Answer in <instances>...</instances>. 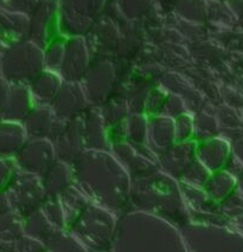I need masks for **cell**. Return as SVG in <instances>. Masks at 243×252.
Wrapping results in <instances>:
<instances>
[{"label":"cell","instance_id":"cell-1","mask_svg":"<svg viewBox=\"0 0 243 252\" xmlns=\"http://www.w3.org/2000/svg\"><path fill=\"white\" fill-rule=\"evenodd\" d=\"M71 168L74 184L94 204L118 218L132 210V179L110 151H84Z\"/></svg>","mask_w":243,"mask_h":252},{"label":"cell","instance_id":"cell-2","mask_svg":"<svg viewBox=\"0 0 243 252\" xmlns=\"http://www.w3.org/2000/svg\"><path fill=\"white\" fill-rule=\"evenodd\" d=\"M112 252H189L180 230L157 217L131 210L116 222Z\"/></svg>","mask_w":243,"mask_h":252},{"label":"cell","instance_id":"cell-3","mask_svg":"<svg viewBox=\"0 0 243 252\" xmlns=\"http://www.w3.org/2000/svg\"><path fill=\"white\" fill-rule=\"evenodd\" d=\"M131 205L132 210L163 219L179 230L191 222L179 181L160 169L148 177L132 180Z\"/></svg>","mask_w":243,"mask_h":252},{"label":"cell","instance_id":"cell-4","mask_svg":"<svg viewBox=\"0 0 243 252\" xmlns=\"http://www.w3.org/2000/svg\"><path fill=\"white\" fill-rule=\"evenodd\" d=\"M116 222L118 217L92 201L67 230L89 252H112Z\"/></svg>","mask_w":243,"mask_h":252},{"label":"cell","instance_id":"cell-5","mask_svg":"<svg viewBox=\"0 0 243 252\" xmlns=\"http://www.w3.org/2000/svg\"><path fill=\"white\" fill-rule=\"evenodd\" d=\"M45 70L44 50L30 39L0 55V77L29 87Z\"/></svg>","mask_w":243,"mask_h":252},{"label":"cell","instance_id":"cell-6","mask_svg":"<svg viewBox=\"0 0 243 252\" xmlns=\"http://www.w3.org/2000/svg\"><path fill=\"white\" fill-rule=\"evenodd\" d=\"M180 232L189 252H243V236L228 225L190 222Z\"/></svg>","mask_w":243,"mask_h":252},{"label":"cell","instance_id":"cell-7","mask_svg":"<svg viewBox=\"0 0 243 252\" xmlns=\"http://www.w3.org/2000/svg\"><path fill=\"white\" fill-rule=\"evenodd\" d=\"M5 193L12 211L20 218L39 210L46 199L40 178L19 169Z\"/></svg>","mask_w":243,"mask_h":252},{"label":"cell","instance_id":"cell-8","mask_svg":"<svg viewBox=\"0 0 243 252\" xmlns=\"http://www.w3.org/2000/svg\"><path fill=\"white\" fill-rule=\"evenodd\" d=\"M57 160L54 143L45 139H29L14 158L19 171L42 178Z\"/></svg>","mask_w":243,"mask_h":252},{"label":"cell","instance_id":"cell-9","mask_svg":"<svg viewBox=\"0 0 243 252\" xmlns=\"http://www.w3.org/2000/svg\"><path fill=\"white\" fill-rule=\"evenodd\" d=\"M34 108L29 87L0 77V123L20 122Z\"/></svg>","mask_w":243,"mask_h":252},{"label":"cell","instance_id":"cell-10","mask_svg":"<svg viewBox=\"0 0 243 252\" xmlns=\"http://www.w3.org/2000/svg\"><path fill=\"white\" fill-rule=\"evenodd\" d=\"M66 122L55 115L50 107H36L22 122L29 139H45L54 143L66 127Z\"/></svg>","mask_w":243,"mask_h":252},{"label":"cell","instance_id":"cell-11","mask_svg":"<svg viewBox=\"0 0 243 252\" xmlns=\"http://www.w3.org/2000/svg\"><path fill=\"white\" fill-rule=\"evenodd\" d=\"M87 101L86 93L78 82H64L50 108L58 119L69 121L86 113Z\"/></svg>","mask_w":243,"mask_h":252},{"label":"cell","instance_id":"cell-12","mask_svg":"<svg viewBox=\"0 0 243 252\" xmlns=\"http://www.w3.org/2000/svg\"><path fill=\"white\" fill-rule=\"evenodd\" d=\"M197 160V142L195 140L174 142L158 158L159 169L171 178L179 180L183 173Z\"/></svg>","mask_w":243,"mask_h":252},{"label":"cell","instance_id":"cell-13","mask_svg":"<svg viewBox=\"0 0 243 252\" xmlns=\"http://www.w3.org/2000/svg\"><path fill=\"white\" fill-rule=\"evenodd\" d=\"M89 69V52L81 36L66 40L63 63L60 75L66 82H80Z\"/></svg>","mask_w":243,"mask_h":252},{"label":"cell","instance_id":"cell-14","mask_svg":"<svg viewBox=\"0 0 243 252\" xmlns=\"http://www.w3.org/2000/svg\"><path fill=\"white\" fill-rule=\"evenodd\" d=\"M54 147L57 160L70 166L81 157L82 153L86 151L81 116L66 122V127L60 137L54 142Z\"/></svg>","mask_w":243,"mask_h":252},{"label":"cell","instance_id":"cell-15","mask_svg":"<svg viewBox=\"0 0 243 252\" xmlns=\"http://www.w3.org/2000/svg\"><path fill=\"white\" fill-rule=\"evenodd\" d=\"M110 153L124 166L132 180L153 174L159 171L157 161L150 160L134 149L127 141L114 143L110 146Z\"/></svg>","mask_w":243,"mask_h":252},{"label":"cell","instance_id":"cell-16","mask_svg":"<svg viewBox=\"0 0 243 252\" xmlns=\"http://www.w3.org/2000/svg\"><path fill=\"white\" fill-rule=\"evenodd\" d=\"M30 39V17L0 11V55Z\"/></svg>","mask_w":243,"mask_h":252},{"label":"cell","instance_id":"cell-17","mask_svg":"<svg viewBox=\"0 0 243 252\" xmlns=\"http://www.w3.org/2000/svg\"><path fill=\"white\" fill-rule=\"evenodd\" d=\"M81 119L83 125V141L86 151H110L107 126L101 111L88 108Z\"/></svg>","mask_w":243,"mask_h":252},{"label":"cell","instance_id":"cell-18","mask_svg":"<svg viewBox=\"0 0 243 252\" xmlns=\"http://www.w3.org/2000/svg\"><path fill=\"white\" fill-rule=\"evenodd\" d=\"M175 141L174 120L164 115L148 116L147 145L158 158Z\"/></svg>","mask_w":243,"mask_h":252},{"label":"cell","instance_id":"cell-19","mask_svg":"<svg viewBox=\"0 0 243 252\" xmlns=\"http://www.w3.org/2000/svg\"><path fill=\"white\" fill-rule=\"evenodd\" d=\"M230 154L231 143L219 135L197 142V160L209 172L223 169Z\"/></svg>","mask_w":243,"mask_h":252},{"label":"cell","instance_id":"cell-20","mask_svg":"<svg viewBox=\"0 0 243 252\" xmlns=\"http://www.w3.org/2000/svg\"><path fill=\"white\" fill-rule=\"evenodd\" d=\"M56 72L44 70L38 77L29 86L30 95L36 107H50L60 93L63 82Z\"/></svg>","mask_w":243,"mask_h":252},{"label":"cell","instance_id":"cell-21","mask_svg":"<svg viewBox=\"0 0 243 252\" xmlns=\"http://www.w3.org/2000/svg\"><path fill=\"white\" fill-rule=\"evenodd\" d=\"M46 198H58L68 187L74 185L71 166L56 160L40 178Z\"/></svg>","mask_w":243,"mask_h":252},{"label":"cell","instance_id":"cell-22","mask_svg":"<svg viewBox=\"0 0 243 252\" xmlns=\"http://www.w3.org/2000/svg\"><path fill=\"white\" fill-rule=\"evenodd\" d=\"M28 140L20 122L0 123V159L14 160Z\"/></svg>","mask_w":243,"mask_h":252},{"label":"cell","instance_id":"cell-23","mask_svg":"<svg viewBox=\"0 0 243 252\" xmlns=\"http://www.w3.org/2000/svg\"><path fill=\"white\" fill-rule=\"evenodd\" d=\"M179 186L189 213H219L218 203L209 197L203 187L192 186L181 181Z\"/></svg>","mask_w":243,"mask_h":252},{"label":"cell","instance_id":"cell-24","mask_svg":"<svg viewBox=\"0 0 243 252\" xmlns=\"http://www.w3.org/2000/svg\"><path fill=\"white\" fill-rule=\"evenodd\" d=\"M58 199L66 217V230L80 217L88 205L92 203L75 184L68 187Z\"/></svg>","mask_w":243,"mask_h":252},{"label":"cell","instance_id":"cell-25","mask_svg":"<svg viewBox=\"0 0 243 252\" xmlns=\"http://www.w3.org/2000/svg\"><path fill=\"white\" fill-rule=\"evenodd\" d=\"M203 189L209 194V197L219 203L235 191L237 189V181L236 178L225 169H219L210 173Z\"/></svg>","mask_w":243,"mask_h":252},{"label":"cell","instance_id":"cell-26","mask_svg":"<svg viewBox=\"0 0 243 252\" xmlns=\"http://www.w3.org/2000/svg\"><path fill=\"white\" fill-rule=\"evenodd\" d=\"M23 231L25 236L45 245L55 233L56 228L52 226L51 222L46 219V217L39 209L23 218Z\"/></svg>","mask_w":243,"mask_h":252},{"label":"cell","instance_id":"cell-27","mask_svg":"<svg viewBox=\"0 0 243 252\" xmlns=\"http://www.w3.org/2000/svg\"><path fill=\"white\" fill-rule=\"evenodd\" d=\"M48 252H89L68 230H56L45 245Z\"/></svg>","mask_w":243,"mask_h":252},{"label":"cell","instance_id":"cell-28","mask_svg":"<svg viewBox=\"0 0 243 252\" xmlns=\"http://www.w3.org/2000/svg\"><path fill=\"white\" fill-rule=\"evenodd\" d=\"M193 140L196 142L204 141V140L211 139L219 135V125L217 117L209 115V114L197 113V115L193 117Z\"/></svg>","mask_w":243,"mask_h":252},{"label":"cell","instance_id":"cell-29","mask_svg":"<svg viewBox=\"0 0 243 252\" xmlns=\"http://www.w3.org/2000/svg\"><path fill=\"white\" fill-rule=\"evenodd\" d=\"M64 48H66V40L54 39L43 49L45 70L60 74L61 66L63 63Z\"/></svg>","mask_w":243,"mask_h":252},{"label":"cell","instance_id":"cell-30","mask_svg":"<svg viewBox=\"0 0 243 252\" xmlns=\"http://www.w3.org/2000/svg\"><path fill=\"white\" fill-rule=\"evenodd\" d=\"M40 211L56 230H64L66 228V217H64L60 199L46 198L42 206H40Z\"/></svg>","mask_w":243,"mask_h":252},{"label":"cell","instance_id":"cell-31","mask_svg":"<svg viewBox=\"0 0 243 252\" xmlns=\"http://www.w3.org/2000/svg\"><path fill=\"white\" fill-rule=\"evenodd\" d=\"M218 205L219 213L229 221L243 216V194L237 189L227 198L219 201Z\"/></svg>","mask_w":243,"mask_h":252},{"label":"cell","instance_id":"cell-32","mask_svg":"<svg viewBox=\"0 0 243 252\" xmlns=\"http://www.w3.org/2000/svg\"><path fill=\"white\" fill-rule=\"evenodd\" d=\"M210 173L211 172H209V169H208L203 163H201L200 161L196 160L193 161L192 165L183 173V175H181L178 181L192 185V186L203 187L207 183L208 178H209Z\"/></svg>","mask_w":243,"mask_h":252},{"label":"cell","instance_id":"cell-33","mask_svg":"<svg viewBox=\"0 0 243 252\" xmlns=\"http://www.w3.org/2000/svg\"><path fill=\"white\" fill-rule=\"evenodd\" d=\"M193 131H195V126H193V117L191 115L185 113L174 119L175 141L180 142L193 140Z\"/></svg>","mask_w":243,"mask_h":252},{"label":"cell","instance_id":"cell-34","mask_svg":"<svg viewBox=\"0 0 243 252\" xmlns=\"http://www.w3.org/2000/svg\"><path fill=\"white\" fill-rule=\"evenodd\" d=\"M0 11L30 17L35 12L31 0H0Z\"/></svg>","mask_w":243,"mask_h":252},{"label":"cell","instance_id":"cell-35","mask_svg":"<svg viewBox=\"0 0 243 252\" xmlns=\"http://www.w3.org/2000/svg\"><path fill=\"white\" fill-rule=\"evenodd\" d=\"M17 171L18 168L14 160L0 159V193L6 191Z\"/></svg>","mask_w":243,"mask_h":252},{"label":"cell","instance_id":"cell-36","mask_svg":"<svg viewBox=\"0 0 243 252\" xmlns=\"http://www.w3.org/2000/svg\"><path fill=\"white\" fill-rule=\"evenodd\" d=\"M223 169H225V171H227L228 173H230L231 175H234V177L237 178L243 172V165L241 163V161H240L235 157V155L231 153Z\"/></svg>","mask_w":243,"mask_h":252},{"label":"cell","instance_id":"cell-37","mask_svg":"<svg viewBox=\"0 0 243 252\" xmlns=\"http://www.w3.org/2000/svg\"><path fill=\"white\" fill-rule=\"evenodd\" d=\"M231 153L235 155L243 165V137L231 143Z\"/></svg>","mask_w":243,"mask_h":252},{"label":"cell","instance_id":"cell-38","mask_svg":"<svg viewBox=\"0 0 243 252\" xmlns=\"http://www.w3.org/2000/svg\"><path fill=\"white\" fill-rule=\"evenodd\" d=\"M230 226L243 236V216H240L237 217V218L233 219V220L230 221Z\"/></svg>","mask_w":243,"mask_h":252},{"label":"cell","instance_id":"cell-39","mask_svg":"<svg viewBox=\"0 0 243 252\" xmlns=\"http://www.w3.org/2000/svg\"><path fill=\"white\" fill-rule=\"evenodd\" d=\"M236 181H237V189H239V191L243 194V172L236 178Z\"/></svg>","mask_w":243,"mask_h":252},{"label":"cell","instance_id":"cell-40","mask_svg":"<svg viewBox=\"0 0 243 252\" xmlns=\"http://www.w3.org/2000/svg\"><path fill=\"white\" fill-rule=\"evenodd\" d=\"M43 252H48V251H46V250H44V251H43Z\"/></svg>","mask_w":243,"mask_h":252}]
</instances>
